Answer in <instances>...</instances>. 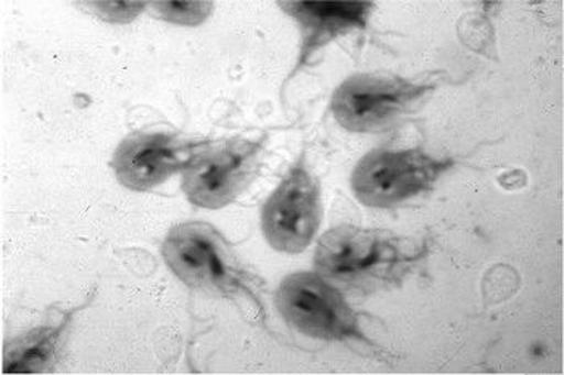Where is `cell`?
Returning a JSON list of instances; mask_svg holds the SVG:
<instances>
[{"label":"cell","instance_id":"obj_10","mask_svg":"<svg viewBox=\"0 0 564 375\" xmlns=\"http://www.w3.org/2000/svg\"><path fill=\"white\" fill-rule=\"evenodd\" d=\"M72 315L73 311L66 315L64 321L55 328L47 326V328L34 329L9 343L3 353V373L30 374L48 370L52 366L58 340Z\"/></svg>","mask_w":564,"mask_h":375},{"label":"cell","instance_id":"obj_9","mask_svg":"<svg viewBox=\"0 0 564 375\" xmlns=\"http://www.w3.org/2000/svg\"><path fill=\"white\" fill-rule=\"evenodd\" d=\"M313 36H334L367 20L368 2H284L281 3Z\"/></svg>","mask_w":564,"mask_h":375},{"label":"cell","instance_id":"obj_3","mask_svg":"<svg viewBox=\"0 0 564 375\" xmlns=\"http://www.w3.org/2000/svg\"><path fill=\"white\" fill-rule=\"evenodd\" d=\"M445 166L416 151H375L358 163L351 187L368 207H393L427 189Z\"/></svg>","mask_w":564,"mask_h":375},{"label":"cell","instance_id":"obj_6","mask_svg":"<svg viewBox=\"0 0 564 375\" xmlns=\"http://www.w3.org/2000/svg\"><path fill=\"white\" fill-rule=\"evenodd\" d=\"M423 93V88L402 79L351 76L334 93L333 113L348 131L379 133L391 128Z\"/></svg>","mask_w":564,"mask_h":375},{"label":"cell","instance_id":"obj_5","mask_svg":"<svg viewBox=\"0 0 564 375\" xmlns=\"http://www.w3.org/2000/svg\"><path fill=\"white\" fill-rule=\"evenodd\" d=\"M282 318L305 335L343 340L357 333V321L343 295L322 276L297 273L281 284L276 295Z\"/></svg>","mask_w":564,"mask_h":375},{"label":"cell","instance_id":"obj_11","mask_svg":"<svg viewBox=\"0 0 564 375\" xmlns=\"http://www.w3.org/2000/svg\"><path fill=\"white\" fill-rule=\"evenodd\" d=\"M156 13L166 22L198 24L212 12L210 2H155Z\"/></svg>","mask_w":564,"mask_h":375},{"label":"cell","instance_id":"obj_2","mask_svg":"<svg viewBox=\"0 0 564 375\" xmlns=\"http://www.w3.org/2000/svg\"><path fill=\"white\" fill-rule=\"evenodd\" d=\"M163 256L174 274L189 287L231 291L239 269L225 239L205 222H186L170 231Z\"/></svg>","mask_w":564,"mask_h":375},{"label":"cell","instance_id":"obj_8","mask_svg":"<svg viewBox=\"0 0 564 375\" xmlns=\"http://www.w3.org/2000/svg\"><path fill=\"white\" fill-rule=\"evenodd\" d=\"M191 145L174 135L134 134L124 139L113 156V168L123 186L149 190L184 169Z\"/></svg>","mask_w":564,"mask_h":375},{"label":"cell","instance_id":"obj_4","mask_svg":"<svg viewBox=\"0 0 564 375\" xmlns=\"http://www.w3.org/2000/svg\"><path fill=\"white\" fill-rule=\"evenodd\" d=\"M315 263L327 279L365 286L372 279H386L399 263V249L384 232L343 225L323 235Z\"/></svg>","mask_w":564,"mask_h":375},{"label":"cell","instance_id":"obj_7","mask_svg":"<svg viewBox=\"0 0 564 375\" xmlns=\"http://www.w3.org/2000/svg\"><path fill=\"white\" fill-rule=\"evenodd\" d=\"M261 224L278 252H304L319 225V190L313 177L302 168L285 177L264 203Z\"/></svg>","mask_w":564,"mask_h":375},{"label":"cell","instance_id":"obj_1","mask_svg":"<svg viewBox=\"0 0 564 375\" xmlns=\"http://www.w3.org/2000/svg\"><path fill=\"white\" fill-rule=\"evenodd\" d=\"M261 147L247 139H229L193 154L183 169L187 199L218 210L231 203L259 173Z\"/></svg>","mask_w":564,"mask_h":375}]
</instances>
